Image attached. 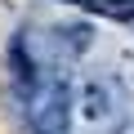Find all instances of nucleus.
I'll return each mask as SVG.
<instances>
[{
	"instance_id": "nucleus-4",
	"label": "nucleus",
	"mask_w": 134,
	"mask_h": 134,
	"mask_svg": "<svg viewBox=\"0 0 134 134\" xmlns=\"http://www.w3.org/2000/svg\"><path fill=\"white\" fill-rule=\"evenodd\" d=\"M125 85L134 90V54H125Z\"/></svg>"
},
{
	"instance_id": "nucleus-2",
	"label": "nucleus",
	"mask_w": 134,
	"mask_h": 134,
	"mask_svg": "<svg viewBox=\"0 0 134 134\" xmlns=\"http://www.w3.org/2000/svg\"><path fill=\"white\" fill-rule=\"evenodd\" d=\"M67 5H81L85 14H98V18H112L121 27H134V0H67Z\"/></svg>"
},
{
	"instance_id": "nucleus-3",
	"label": "nucleus",
	"mask_w": 134,
	"mask_h": 134,
	"mask_svg": "<svg viewBox=\"0 0 134 134\" xmlns=\"http://www.w3.org/2000/svg\"><path fill=\"white\" fill-rule=\"evenodd\" d=\"M54 36H58V40H67V49H72V54H85V49H90V27H85V23H72V27H58Z\"/></svg>"
},
{
	"instance_id": "nucleus-1",
	"label": "nucleus",
	"mask_w": 134,
	"mask_h": 134,
	"mask_svg": "<svg viewBox=\"0 0 134 134\" xmlns=\"http://www.w3.org/2000/svg\"><path fill=\"white\" fill-rule=\"evenodd\" d=\"M76 107H81L85 125H107V121H116V112H121L116 85H112L107 76H85V81H81V94H76Z\"/></svg>"
}]
</instances>
